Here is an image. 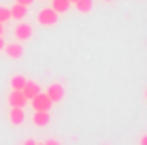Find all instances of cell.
I'll list each match as a JSON object with an SVG mask.
<instances>
[{
	"label": "cell",
	"instance_id": "1",
	"mask_svg": "<svg viewBox=\"0 0 147 145\" xmlns=\"http://www.w3.org/2000/svg\"><path fill=\"white\" fill-rule=\"evenodd\" d=\"M58 17H60V15L55 13L51 7H45V9H40V11H38L36 22L40 24V26H55V24H58Z\"/></svg>",
	"mask_w": 147,
	"mask_h": 145
},
{
	"label": "cell",
	"instance_id": "2",
	"mask_svg": "<svg viewBox=\"0 0 147 145\" xmlns=\"http://www.w3.org/2000/svg\"><path fill=\"white\" fill-rule=\"evenodd\" d=\"M13 34H15V38H17V43H26V41L32 38V26L26 24V22H19L17 26H15Z\"/></svg>",
	"mask_w": 147,
	"mask_h": 145
},
{
	"label": "cell",
	"instance_id": "3",
	"mask_svg": "<svg viewBox=\"0 0 147 145\" xmlns=\"http://www.w3.org/2000/svg\"><path fill=\"white\" fill-rule=\"evenodd\" d=\"M30 103H32L34 111H49V109L53 107V103L49 100V96H47L45 92H38V94H36V96H34Z\"/></svg>",
	"mask_w": 147,
	"mask_h": 145
},
{
	"label": "cell",
	"instance_id": "4",
	"mask_svg": "<svg viewBox=\"0 0 147 145\" xmlns=\"http://www.w3.org/2000/svg\"><path fill=\"white\" fill-rule=\"evenodd\" d=\"M4 53H7L11 60H19L24 56V45L17 43V41H15V43H7V45H4Z\"/></svg>",
	"mask_w": 147,
	"mask_h": 145
},
{
	"label": "cell",
	"instance_id": "5",
	"mask_svg": "<svg viewBox=\"0 0 147 145\" xmlns=\"http://www.w3.org/2000/svg\"><path fill=\"white\" fill-rule=\"evenodd\" d=\"M45 94L49 96V100H51V103H60L64 98V86H62V83H51Z\"/></svg>",
	"mask_w": 147,
	"mask_h": 145
},
{
	"label": "cell",
	"instance_id": "6",
	"mask_svg": "<svg viewBox=\"0 0 147 145\" xmlns=\"http://www.w3.org/2000/svg\"><path fill=\"white\" fill-rule=\"evenodd\" d=\"M9 105L11 107H19V109H24L28 105V98L24 96L19 90H11V94H9Z\"/></svg>",
	"mask_w": 147,
	"mask_h": 145
},
{
	"label": "cell",
	"instance_id": "7",
	"mask_svg": "<svg viewBox=\"0 0 147 145\" xmlns=\"http://www.w3.org/2000/svg\"><path fill=\"white\" fill-rule=\"evenodd\" d=\"M38 92H40V86H38L36 81H26V86L22 88V94L28 98V100H32V98L36 96Z\"/></svg>",
	"mask_w": 147,
	"mask_h": 145
},
{
	"label": "cell",
	"instance_id": "8",
	"mask_svg": "<svg viewBox=\"0 0 147 145\" xmlns=\"http://www.w3.org/2000/svg\"><path fill=\"white\" fill-rule=\"evenodd\" d=\"M9 119H11V124H13V126H22V124H24V119H26V113H24V109H19V107H11Z\"/></svg>",
	"mask_w": 147,
	"mask_h": 145
},
{
	"label": "cell",
	"instance_id": "9",
	"mask_svg": "<svg viewBox=\"0 0 147 145\" xmlns=\"http://www.w3.org/2000/svg\"><path fill=\"white\" fill-rule=\"evenodd\" d=\"M49 119H51V113L49 111H34V115H32V122L36 124V126H40V128L47 126Z\"/></svg>",
	"mask_w": 147,
	"mask_h": 145
},
{
	"label": "cell",
	"instance_id": "10",
	"mask_svg": "<svg viewBox=\"0 0 147 145\" xmlns=\"http://www.w3.org/2000/svg\"><path fill=\"white\" fill-rule=\"evenodd\" d=\"M9 11H11V19H17V22H22V19L28 15V7H22V4H13Z\"/></svg>",
	"mask_w": 147,
	"mask_h": 145
},
{
	"label": "cell",
	"instance_id": "11",
	"mask_svg": "<svg viewBox=\"0 0 147 145\" xmlns=\"http://www.w3.org/2000/svg\"><path fill=\"white\" fill-rule=\"evenodd\" d=\"M51 9L58 15H62V13H66L70 9V2H68V0H51Z\"/></svg>",
	"mask_w": 147,
	"mask_h": 145
},
{
	"label": "cell",
	"instance_id": "12",
	"mask_svg": "<svg viewBox=\"0 0 147 145\" xmlns=\"http://www.w3.org/2000/svg\"><path fill=\"white\" fill-rule=\"evenodd\" d=\"M75 9H77L79 13H90L94 9V0H77V2H75Z\"/></svg>",
	"mask_w": 147,
	"mask_h": 145
},
{
	"label": "cell",
	"instance_id": "13",
	"mask_svg": "<svg viewBox=\"0 0 147 145\" xmlns=\"http://www.w3.org/2000/svg\"><path fill=\"white\" fill-rule=\"evenodd\" d=\"M28 79L24 77V75H15V77H11V90H19L22 92V88L26 86Z\"/></svg>",
	"mask_w": 147,
	"mask_h": 145
},
{
	"label": "cell",
	"instance_id": "14",
	"mask_svg": "<svg viewBox=\"0 0 147 145\" xmlns=\"http://www.w3.org/2000/svg\"><path fill=\"white\" fill-rule=\"evenodd\" d=\"M11 19V11L7 7H0V24H7Z\"/></svg>",
	"mask_w": 147,
	"mask_h": 145
},
{
	"label": "cell",
	"instance_id": "15",
	"mask_svg": "<svg viewBox=\"0 0 147 145\" xmlns=\"http://www.w3.org/2000/svg\"><path fill=\"white\" fill-rule=\"evenodd\" d=\"M34 0H15V4H22V7H30Z\"/></svg>",
	"mask_w": 147,
	"mask_h": 145
},
{
	"label": "cell",
	"instance_id": "16",
	"mask_svg": "<svg viewBox=\"0 0 147 145\" xmlns=\"http://www.w3.org/2000/svg\"><path fill=\"white\" fill-rule=\"evenodd\" d=\"M43 145H62V143L58 139H47V141H43Z\"/></svg>",
	"mask_w": 147,
	"mask_h": 145
},
{
	"label": "cell",
	"instance_id": "17",
	"mask_svg": "<svg viewBox=\"0 0 147 145\" xmlns=\"http://www.w3.org/2000/svg\"><path fill=\"white\" fill-rule=\"evenodd\" d=\"M139 145H147V132H145V134H143V137H141V139H139Z\"/></svg>",
	"mask_w": 147,
	"mask_h": 145
},
{
	"label": "cell",
	"instance_id": "18",
	"mask_svg": "<svg viewBox=\"0 0 147 145\" xmlns=\"http://www.w3.org/2000/svg\"><path fill=\"white\" fill-rule=\"evenodd\" d=\"M22 145H36V141H34V139H26Z\"/></svg>",
	"mask_w": 147,
	"mask_h": 145
},
{
	"label": "cell",
	"instance_id": "19",
	"mask_svg": "<svg viewBox=\"0 0 147 145\" xmlns=\"http://www.w3.org/2000/svg\"><path fill=\"white\" fill-rule=\"evenodd\" d=\"M4 45H7V43H4V36H0V51L4 49Z\"/></svg>",
	"mask_w": 147,
	"mask_h": 145
},
{
	"label": "cell",
	"instance_id": "20",
	"mask_svg": "<svg viewBox=\"0 0 147 145\" xmlns=\"http://www.w3.org/2000/svg\"><path fill=\"white\" fill-rule=\"evenodd\" d=\"M0 36H4V24H0Z\"/></svg>",
	"mask_w": 147,
	"mask_h": 145
},
{
	"label": "cell",
	"instance_id": "21",
	"mask_svg": "<svg viewBox=\"0 0 147 145\" xmlns=\"http://www.w3.org/2000/svg\"><path fill=\"white\" fill-rule=\"evenodd\" d=\"M68 2H70V4H75V2H77V0H68Z\"/></svg>",
	"mask_w": 147,
	"mask_h": 145
},
{
	"label": "cell",
	"instance_id": "22",
	"mask_svg": "<svg viewBox=\"0 0 147 145\" xmlns=\"http://www.w3.org/2000/svg\"><path fill=\"white\" fill-rule=\"evenodd\" d=\"M105 2H113V0H105Z\"/></svg>",
	"mask_w": 147,
	"mask_h": 145
},
{
	"label": "cell",
	"instance_id": "23",
	"mask_svg": "<svg viewBox=\"0 0 147 145\" xmlns=\"http://www.w3.org/2000/svg\"><path fill=\"white\" fill-rule=\"evenodd\" d=\"M145 98H147V90H145Z\"/></svg>",
	"mask_w": 147,
	"mask_h": 145
},
{
	"label": "cell",
	"instance_id": "24",
	"mask_svg": "<svg viewBox=\"0 0 147 145\" xmlns=\"http://www.w3.org/2000/svg\"><path fill=\"white\" fill-rule=\"evenodd\" d=\"M36 145H43V143H36Z\"/></svg>",
	"mask_w": 147,
	"mask_h": 145
},
{
	"label": "cell",
	"instance_id": "25",
	"mask_svg": "<svg viewBox=\"0 0 147 145\" xmlns=\"http://www.w3.org/2000/svg\"><path fill=\"white\" fill-rule=\"evenodd\" d=\"M102 145H107V143H102Z\"/></svg>",
	"mask_w": 147,
	"mask_h": 145
}]
</instances>
